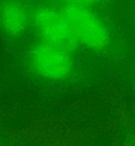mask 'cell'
I'll return each instance as SVG.
<instances>
[{
  "mask_svg": "<svg viewBox=\"0 0 135 146\" xmlns=\"http://www.w3.org/2000/svg\"><path fill=\"white\" fill-rule=\"evenodd\" d=\"M60 9L79 46L92 52H103L109 46L111 35L108 27L92 7L64 5Z\"/></svg>",
  "mask_w": 135,
  "mask_h": 146,
  "instance_id": "obj_1",
  "label": "cell"
},
{
  "mask_svg": "<svg viewBox=\"0 0 135 146\" xmlns=\"http://www.w3.org/2000/svg\"><path fill=\"white\" fill-rule=\"evenodd\" d=\"M64 3V5H71V6H82L92 7L96 6L101 2V0H60Z\"/></svg>",
  "mask_w": 135,
  "mask_h": 146,
  "instance_id": "obj_5",
  "label": "cell"
},
{
  "mask_svg": "<svg viewBox=\"0 0 135 146\" xmlns=\"http://www.w3.org/2000/svg\"><path fill=\"white\" fill-rule=\"evenodd\" d=\"M28 62L36 76L54 82L70 79L76 68L72 52L41 40L30 49Z\"/></svg>",
  "mask_w": 135,
  "mask_h": 146,
  "instance_id": "obj_2",
  "label": "cell"
},
{
  "mask_svg": "<svg viewBox=\"0 0 135 146\" xmlns=\"http://www.w3.org/2000/svg\"><path fill=\"white\" fill-rule=\"evenodd\" d=\"M32 23L41 41L72 53L79 47L61 9L45 5L37 7L32 11Z\"/></svg>",
  "mask_w": 135,
  "mask_h": 146,
  "instance_id": "obj_3",
  "label": "cell"
},
{
  "mask_svg": "<svg viewBox=\"0 0 135 146\" xmlns=\"http://www.w3.org/2000/svg\"><path fill=\"white\" fill-rule=\"evenodd\" d=\"M32 23V11L21 0H0V33L9 39L20 38Z\"/></svg>",
  "mask_w": 135,
  "mask_h": 146,
  "instance_id": "obj_4",
  "label": "cell"
}]
</instances>
